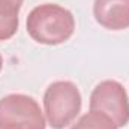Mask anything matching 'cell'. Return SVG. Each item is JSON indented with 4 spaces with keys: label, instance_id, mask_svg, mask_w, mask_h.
<instances>
[{
    "label": "cell",
    "instance_id": "obj_1",
    "mask_svg": "<svg viewBox=\"0 0 129 129\" xmlns=\"http://www.w3.org/2000/svg\"><path fill=\"white\" fill-rule=\"evenodd\" d=\"M26 29L29 36L41 45H60L75 32V17L57 3H42L29 12Z\"/></svg>",
    "mask_w": 129,
    "mask_h": 129
},
{
    "label": "cell",
    "instance_id": "obj_2",
    "mask_svg": "<svg viewBox=\"0 0 129 129\" xmlns=\"http://www.w3.org/2000/svg\"><path fill=\"white\" fill-rule=\"evenodd\" d=\"M42 104L47 125L51 129H64L78 117L83 98L77 84L59 80L45 89Z\"/></svg>",
    "mask_w": 129,
    "mask_h": 129
},
{
    "label": "cell",
    "instance_id": "obj_3",
    "mask_svg": "<svg viewBox=\"0 0 129 129\" xmlns=\"http://www.w3.org/2000/svg\"><path fill=\"white\" fill-rule=\"evenodd\" d=\"M47 120L35 98L11 93L0 99V129H45Z\"/></svg>",
    "mask_w": 129,
    "mask_h": 129
},
{
    "label": "cell",
    "instance_id": "obj_4",
    "mask_svg": "<svg viewBox=\"0 0 129 129\" xmlns=\"http://www.w3.org/2000/svg\"><path fill=\"white\" fill-rule=\"evenodd\" d=\"M90 110L107 114L117 128L129 123V98L128 93L116 80H104L93 89L90 95Z\"/></svg>",
    "mask_w": 129,
    "mask_h": 129
},
{
    "label": "cell",
    "instance_id": "obj_5",
    "mask_svg": "<svg viewBox=\"0 0 129 129\" xmlns=\"http://www.w3.org/2000/svg\"><path fill=\"white\" fill-rule=\"evenodd\" d=\"M93 17L107 30H126L129 29V0H95Z\"/></svg>",
    "mask_w": 129,
    "mask_h": 129
},
{
    "label": "cell",
    "instance_id": "obj_6",
    "mask_svg": "<svg viewBox=\"0 0 129 129\" xmlns=\"http://www.w3.org/2000/svg\"><path fill=\"white\" fill-rule=\"evenodd\" d=\"M71 129H119L117 125L104 113L90 110L89 113L83 114Z\"/></svg>",
    "mask_w": 129,
    "mask_h": 129
},
{
    "label": "cell",
    "instance_id": "obj_7",
    "mask_svg": "<svg viewBox=\"0 0 129 129\" xmlns=\"http://www.w3.org/2000/svg\"><path fill=\"white\" fill-rule=\"evenodd\" d=\"M18 26H20L18 15H12V17L0 15V41L11 39L17 33Z\"/></svg>",
    "mask_w": 129,
    "mask_h": 129
},
{
    "label": "cell",
    "instance_id": "obj_8",
    "mask_svg": "<svg viewBox=\"0 0 129 129\" xmlns=\"http://www.w3.org/2000/svg\"><path fill=\"white\" fill-rule=\"evenodd\" d=\"M23 3L24 0H0V15H18L23 8Z\"/></svg>",
    "mask_w": 129,
    "mask_h": 129
},
{
    "label": "cell",
    "instance_id": "obj_9",
    "mask_svg": "<svg viewBox=\"0 0 129 129\" xmlns=\"http://www.w3.org/2000/svg\"><path fill=\"white\" fill-rule=\"evenodd\" d=\"M2 69H3V57L0 54V72H2Z\"/></svg>",
    "mask_w": 129,
    "mask_h": 129
}]
</instances>
